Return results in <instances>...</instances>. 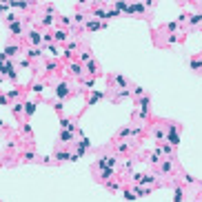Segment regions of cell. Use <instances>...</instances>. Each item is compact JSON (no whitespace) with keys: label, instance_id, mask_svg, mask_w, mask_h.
Wrapping results in <instances>:
<instances>
[{"label":"cell","instance_id":"cell-13","mask_svg":"<svg viewBox=\"0 0 202 202\" xmlns=\"http://www.w3.org/2000/svg\"><path fill=\"white\" fill-rule=\"evenodd\" d=\"M54 40H58V42H65V40H67V31H62V29L54 31Z\"/></svg>","mask_w":202,"mask_h":202},{"label":"cell","instance_id":"cell-31","mask_svg":"<svg viewBox=\"0 0 202 202\" xmlns=\"http://www.w3.org/2000/svg\"><path fill=\"white\" fill-rule=\"evenodd\" d=\"M75 49H78V42H75V40H73V42H67V51H71V54H73Z\"/></svg>","mask_w":202,"mask_h":202},{"label":"cell","instance_id":"cell-22","mask_svg":"<svg viewBox=\"0 0 202 202\" xmlns=\"http://www.w3.org/2000/svg\"><path fill=\"white\" fill-rule=\"evenodd\" d=\"M54 20H56L54 13H47V16L42 18V24H44V27H49V24H54Z\"/></svg>","mask_w":202,"mask_h":202},{"label":"cell","instance_id":"cell-15","mask_svg":"<svg viewBox=\"0 0 202 202\" xmlns=\"http://www.w3.org/2000/svg\"><path fill=\"white\" fill-rule=\"evenodd\" d=\"M100 178H102V180H111L113 178V169H102V171H100Z\"/></svg>","mask_w":202,"mask_h":202},{"label":"cell","instance_id":"cell-12","mask_svg":"<svg viewBox=\"0 0 202 202\" xmlns=\"http://www.w3.org/2000/svg\"><path fill=\"white\" fill-rule=\"evenodd\" d=\"M75 147H78V156H82V153H85V151H87L91 144H89V140H87V138H82L78 144H75Z\"/></svg>","mask_w":202,"mask_h":202},{"label":"cell","instance_id":"cell-1","mask_svg":"<svg viewBox=\"0 0 202 202\" xmlns=\"http://www.w3.org/2000/svg\"><path fill=\"white\" fill-rule=\"evenodd\" d=\"M113 167H116V158L113 156H102L98 160V169L100 171H102V169H113Z\"/></svg>","mask_w":202,"mask_h":202},{"label":"cell","instance_id":"cell-19","mask_svg":"<svg viewBox=\"0 0 202 202\" xmlns=\"http://www.w3.org/2000/svg\"><path fill=\"white\" fill-rule=\"evenodd\" d=\"M34 111H36V102H27V105H24V116H34Z\"/></svg>","mask_w":202,"mask_h":202},{"label":"cell","instance_id":"cell-43","mask_svg":"<svg viewBox=\"0 0 202 202\" xmlns=\"http://www.w3.org/2000/svg\"><path fill=\"white\" fill-rule=\"evenodd\" d=\"M178 38H180V36H175V34H171V36H169V44H173V42H178Z\"/></svg>","mask_w":202,"mask_h":202},{"label":"cell","instance_id":"cell-26","mask_svg":"<svg viewBox=\"0 0 202 202\" xmlns=\"http://www.w3.org/2000/svg\"><path fill=\"white\" fill-rule=\"evenodd\" d=\"M200 22H202V13H193L191 16V24L195 27V24H200Z\"/></svg>","mask_w":202,"mask_h":202},{"label":"cell","instance_id":"cell-36","mask_svg":"<svg viewBox=\"0 0 202 202\" xmlns=\"http://www.w3.org/2000/svg\"><path fill=\"white\" fill-rule=\"evenodd\" d=\"M178 24H180V22H169V24H164V27H167L169 31H175V29H178Z\"/></svg>","mask_w":202,"mask_h":202},{"label":"cell","instance_id":"cell-3","mask_svg":"<svg viewBox=\"0 0 202 202\" xmlns=\"http://www.w3.org/2000/svg\"><path fill=\"white\" fill-rule=\"evenodd\" d=\"M56 96H58L60 100L69 98V96H71V89H69V85H67V82H58V85H56Z\"/></svg>","mask_w":202,"mask_h":202},{"label":"cell","instance_id":"cell-16","mask_svg":"<svg viewBox=\"0 0 202 202\" xmlns=\"http://www.w3.org/2000/svg\"><path fill=\"white\" fill-rule=\"evenodd\" d=\"M116 85H118L120 89H127V78H124V75H120V73H118V75H116Z\"/></svg>","mask_w":202,"mask_h":202},{"label":"cell","instance_id":"cell-40","mask_svg":"<svg viewBox=\"0 0 202 202\" xmlns=\"http://www.w3.org/2000/svg\"><path fill=\"white\" fill-rule=\"evenodd\" d=\"M124 198H127V200H136V193H131L129 189H124Z\"/></svg>","mask_w":202,"mask_h":202},{"label":"cell","instance_id":"cell-44","mask_svg":"<svg viewBox=\"0 0 202 202\" xmlns=\"http://www.w3.org/2000/svg\"><path fill=\"white\" fill-rule=\"evenodd\" d=\"M18 65H20V67H27V65H29V60H27V58H22V60H18Z\"/></svg>","mask_w":202,"mask_h":202},{"label":"cell","instance_id":"cell-24","mask_svg":"<svg viewBox=\"0 0 202 202\" xmlns=\"http://www.w3.org/2000/svg\"><path fill=\"white\" fill-rule=\"evenodd\" d=\"M80 60H82V62H91V60H93L91 51H82V54H80Z\"/></svg>","mask_w":202,"mask_h":202},{"label":"cell","instance_id":"cell-41","mask_svg":"<svg viewBox=\"0 0 202 202\" xmlns=\"http://www.w3.org/2000/svg\"><path fill=\"white\" fill-rule=\"evenodd\" d=\"M133 93H136L138 98H142V96H144V89H142V87H136V89H133Z\"/></svg>","mask_w":202,"mask_h":202},{"label":"cell","instance_id":"cell-5","mask_svg":"<svg viewBox=\"0 0 202 202\" xmlns=\"http://www.w3.org/2000/svg\"><path fill=\"white\" fill-rule=\"evenodd\" d=\"M9 31H11L13 36H22V31H24V24H22V20H20V22H18V20L9 22Z\"/></svg>","mask_w":202,"mask_h":202},{"label":"cell","instance_id":"cell-29","mask_svg":"<svg viewBox=\"0 0 202 202\" xmlns=\"http://www.w3.org/2000/svg\"><path fill=\"white\" fill-rule=\"evenodd\" d=\"M116 9H118V11H127V13H129V5H124V3H116Z\"/></svg>","mask_w":202,"mask_h":202},{"label":"cell","instance_id":"cell-21","mask_svg":"<svg viewBox=\"0 0 202 202\" xmlns=\"http://www.w3.org/2000/svg\"><path fill=\"white\" fill-rule=\"evenodd\" d=\"M87 73H98V62H96V60L87 62Z\"/></svg>","mask_w":202,"mask_h":202},{"label":"cell","instance_id":"cell-37","mask_svg":"<svg viewBox=\"0 0 202 202\" xmlns=\"http://www.w3.org/2000/svg\"><path fill=\"white\" fill-rule=\"evenodd\" d=\"M93 82H96V78L91 75V78H87V80H85V87H87V89H91V87H93Z\"/></svg>","mask_w":202,"mask_h":202},{"label":"cell","instance_id":"cell-30","mask_svg":"<svg viewBox=\"0 0 202 202\" xmlns=\"http://www.w3.org/2000/svg\"><path fill=\"white\" fill-rule=\"evenodd\" d=\"M116 151H118V153H127V151H129V144H124V142H122V144H118V149H116Z\"/></svg>","mask_w":202,"mask_h":202},{"label":"cell","instance_id":"cell-9","mask_svg":"<svg viewBox=\"0 0 202 202\" xmlns=\"http://www.w3.org/2000/svg\"><path fill=\"white\" fill-rule=\"evenodd\" d=\"M69 73L71 75H82V65L80 62H71L69 65Z\"/></svg>","mask_w":202,"mask_h":202},{"label":"cell","instance_id":"cell-18","mask_svg":"<svg viewBox=\"0 0 202 202\" xmlns=\"http://www.w3.org/2000/svg\"><path fill=\"white\" fill-rule=\"evenodd\" d=\"M54 69H58V60H47V65H44V71L49 73V71H54Z\"/></svg>","mask_w":202,"mask_h":202},{"label":"cell","instance_id":"cell-23","mask_svg":"<svg viewBox=\"0 0 202 202\" xmlns=\"http://www.w3.org/2000/svg\"><path fill=\"white\" fill-rule=\"evenodd\" d=\"M60 140H62V142H71V140H73V133H71V131H62V133H60Z\"/></svg>","mask_w":202,"mask_h":202},{"label":"cell","instance_id":"cell-17","mask_svg":"<svg viewBox=\"0 0 202 202\" xmlns=\"http://www.w3.org/2000/svg\"><path fill=\"white\" fill-rule=\"evenodd\" d=\"M189 65H191V69H193V71H200V69H202V60H200V58H191V62H189Z\"/></svg>","mask_w":202,"mask_h":202},{"label":"cell","instance_id":"cell-6","mask_svg":"<svg viewBox=\"0 0 202 202\" xmlns=\"http://www.w3.org/2000/svg\"><path fill=\"white\" fill-rule=\"evenodd\" d=\"M42 38H44V36H42L40 31H36V29H34V31H29V42H31L34 47H38V44L42 42Z\"/></svg>","mask_w":202,"mask_h":202},{"label":"cell","instance_id":"cell-11","mask_svg":"<svg viewBox=\"0 0 202 202\" xmlns=\"http://www.w3.org/2000/svg\"><path fill=\"white\" fill-rule=\"evenodd\" d=\"M20 51V47L18 44H9V47H5V51H3V56H7V58H11L13 54H18Z\"/></svg>","mask_w":202,"mask_h":202},{"label":"cell","instance_id":"cell-28","mask_svg":"<svg viewBox=\"0 0 202 202\" xmlns=\"http://www.w3.org/2000/svg\"><path fill=\"white\" fill-rule=\"evenodd\" d=\"M153 138H156V140H162V138H164V131L156 127V129H153Z\"/></svg>","mask_w":202,"mask_h":202},{"label":"cell","instance_id":"cell-35","mask_svg":"<svg viewBox=\"0 0 202 202\" xmlns=\"http://www.w3.org/2000/svg\"><path fill=\"white\" fill-rule=\"evenodd\" d=\"M122 167H124V171H131V169H133V162H131V160H124Z\"/></svg>","mask_w":202,"mask_h":202},{"label":"cell","instance_id":"cell-32","mask_svg":"<svg viewBox=\"0 0 202 202\" xmlns=\"http://www.w3.org/2000/svg\"><path fill=\"white\" fill-rule=\"evenodd\" d=\"M42 89H44V85H42V82H36V85L31 87V91H34V93H40Z\"/></svg>","mask_w":202,"mask_h":202},{"label":"cell","instance_id":"cell-34","mask_svg":"<svg viewBox=\"0 0 202 202\" xmlns=\"http://www.w3.org/2000/svg\"><path fill=\"white\" fill-rule=\"evenodd\" d=\"M171 169H173V164H171V160H169V162H164V164H162V173H169V171H171Z\"/></svg>","mask_w":202,"mask_h":202},{"label":"cell","instance_id":"cell-20","mask_svg":"<svg viewBox=\"0 0 202 202\" xmlns=\"http://www.w3.org/2000/svg\"><path fill=\"white\" fill-rule=\"evenodd\" d=\"M144 5H129V13H142Z\"/></svg>","mask_w":202,"mask_h":202},{"label":"cell","instance_id":"cell-33","mask_svg":"<svg viewBox=\"0 0 202 202\" xmlns=\"http://www.w3.org/2000/svg\"><path fill=\"white\" fill-rule=\"evenodd\" d=\"M9 5H11L13 9H18V7H20V9H27V7H29L27 3H9Z\"/></svg>","mask_w":202,"mask_h":202},{"label":"cell","instance_id":"cell-7","mask_svg":"<svg viewBox=\"0 0 202 202\" xmlns=\"http://www.w3.org/2000/svg\"><path fill=\"white\" fill-rule=\"evenodd\" d=\"M85 27H87V31H96V29H105V27H107V22H98V20H89V22L85 24Z\"/></svg>","mask_w":202,"mask_h":202},{"label":"cell","instance_id":"cell-27","mask_svg":"<svg viewBox=\"0 0 202 202\" xmlns=\"http://www.w3.org/2000/svg\"><path fill=\"white\" fill-rule=\"evenodd\" d=\"M13 113H16V116H20V113H24V105H22V102H18V105H13Z\"/></svg>","mask_w":202,"mask_h":202},{"label":"cell","instance_id":"cell-38","mask_svg":"<svg viewBox=\"0 0 202 202\" xmlns=\"http://www.w3.org/2000/svg\"><path fill=\"white\" fill-rule=\"evenodd\" d=\"M47 49H49V51H51L54 56H60V51H58V47H56V44H49Z\"/></svg>","mask_w":202,"mask_h":202},{"label":"cell","instance_id":"cell-14","mask_svg":"<svg viewBox=\"0 0 202 202\" xmlns=\"http://www.w3.org/2000/svg\"><path fill=\"white\" fill-rule=\"evenodd\" d=\"M182 198H184V191H182L180 187H175V191H173V202H182Z\"/></svg>","mask_w":202,"mask_h":202},{"label":"cell","instance_id":"cell-39","mask_svg":"<svg viewBox=\"0 0 202 202\" xmlns=\"http://www.w3.org/2000/svg\"><path fill=\"white\" fill-rule=\"evenodd\" d=\"M160 149H162V153H167V156H169V153H171V151H173V149H171L169 144H160Z\"/></svg>","mask_w":202,"mask_h":202},{"label":"cell","instance_id":"cell-4","mask_svg":"<svg viewBox=\"0 0 202 202\" xmlns=\"http://www.w3.org/2000/svg\"><path fill=\"white\" fill-rule=\"evenodd\" d=\"M133 180H136L138 184H153V182H156V178H153V175H149V173H136Z\"/></svg>","mask_w":202,"mask_h":202},{"label":"cell","instance_id":"cell-42","mask_svg":"<svg viewBox=\"0 0 202 202\" xmlns=\"http://www.w3.org/2000/svg\"><path fill=\"white\" fill-rule=\"evenodd\" d=\"M82 20H85L82 13H75V16H73V22H82Z\"/></svg>","mask_w":202,"mask_h":202},{"label":"cell","instance_id":"cell-10","mask_svg":"<svg viewBox=\"0 0 202 202\" xmlns=\"http://www.w3.org/2000/svg\"><path fill=\"white\" fill-rule=\"evenodd\" d=\"M105 96H107L105 91H93V93L89 96V105H96V102H98V100H102Z\"/></svg>","mask_w":202,"mask_h":202},{"label":"cell","instance_id":"cell-45","mask_svg":"<svg viewBox=\"0 0 202 202\" xmlns=\"http://www.w3.org/2000/svg\"><path fill=\"white\" fill-rule=\"evenodd\" d=\"M18 93H20V91H18V89H13V91H9V98H18Z\"/></svg>","mask_w":202,"mask_h":202},{"label":"cell","instance_id":"cell-25","mask_svg":"<svg viewBox=\"0 0 202 202\" xmlns=\"http://www.w3.org/2000/svg\"><path fill=\"white\" fill-rule=\"evenodd\" d=\"M56 160H71V156L65 153V151H56Z\"/></svg>","mask_w":202,"mask_h":202},{"label":"cell","instance_id":"cell-2","mask_svg":"<svg viewBox=\"0 0 202 202\" xmlns=\"http://www.w3.org/2000/svg\"><path fill=\"white\" fill-rule=\"evenodd\" d=\"M167 138H169V142H171L173 147L180 144V138H178V124H169V133H167Z\"/></svg>","mask_w":202,"mask_h":202},{"label":"cell","instance_id":"cell-8","mask_svg":"<svg viewBox=\"0 0 202 202\" xmlns=\"http://www.w3.org/2000/svg\"><path fill=\"white\" fill-rule=\"evenodd\" d=\"M27 58H34V60L42 58V49H40V47H31V49H27Z\"/></svg>","mask_w":202,"mask_h":202}]
</instances>
